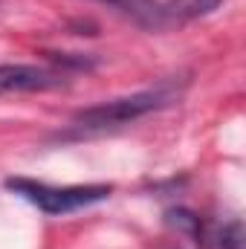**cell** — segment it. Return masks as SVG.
Segmentation results:
<instances>
[{
  "label": "cell",
  "mask_w": 246,
  "mask_h": 249,
  "mask_svg": "<svg viewBox=\"0 0 246 249\" xmlns=\"http://www.w3.org/2000/svg\"><path fill=\"white\" fill-rule=\"evenodd\" d=\"M6 186L12 188L18 197H23L32 206H38L44 214L78 212L84 206L107 200L110 191H113V186H105V183H93V186H50V183L26 180V177H12V180H6Z\"/></svg>",
  "instance_id": "2"
},
{
  "label": "cell",
  "mask_w": 246,
  "mask_h": 249,
  "mask_svg": "<svg viewBox=\"0 0 246 249\" xmlns=\"http://www.w3.org/2000/svg\"><path fill=\"white\" fill-rule=\"evenodd\" d=\"M174 90L168 84H159L154 90H142V93H130L122 99H110V102H99L93 107H84L75 113V127L81 130H107L116 124H127L133 119H142L165 105H171Z\"/></svg>",
  "instance_id": "1"
},
{
  "label": "cell",
  "mask_w": 246,
  "mask_h": 249,
  "mask_svg": "<svg viewBox=\"0 0 246 249\" xmlns=\"http://www.w3.org/2000/svg\"><path fill=\"white\" fill-rule=\"evenodd\" d=\"M223 0H165L159 3V15H162V26L165 23H188L197 18L211 15Z\"/></svg>",
  "instance_id": "4"
},
{
  "label": "cell",
  "mask_w": 246,
  "mask_h": 249,
  "mask_svg": "<svg viewBox=\"0 0 246 249\" xmlns=\"http://www.w3.org/2000/svg\"><path fill=\"white\" fill-rule=\"evenodd\" d=\"M99 3L116 6L119 12L130 15L142 26H162V15H159V3L157 0H99Z\"/></svg>",
  "instance_id": "5"
},
{
  "label": "cell",
  "mask_w": 246,
  "mask_h": 249,
  "mask_svg": "<svg viewBox=\"0 0 246 249\" xmlns=\"http://www.w3.org/2000/svg\"><path fill=\"white\" fill-rule=\"evenodd\" d=\"M64 84V72L35 64H0V96L3 93H41Z\"/></svg>",
  "instance_id": "3"
}]
</instances>
